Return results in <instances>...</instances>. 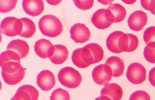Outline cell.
I'll return each instance as SVG.
<instances>
[{"mask_svg": "<svg viewBox=\"0 0 155 100\" xmlns=\"http://www.w3.org/2000/svg\"><path fill=\"white\" fill-rule=\"evenodd\" d=\"M144 58L150 63H155V43L147 44L144 50Z\"/></svg>", "mask_w": 155, "mask_h": 100, "instance_id": "25", "label": "cell"}, {"mask_svg": "<svg viewBox=\"0 0 155 100\" xmlns=\"http://www.w3.org/2000/svg\"><path fill=\"white\" fill-rule=\"evenodd\" d=\"M71 38L76 43H83L89 41L91 33L85 24L77 23L72 26L70 30Z\"/></svg>", "mask_w": 155, "mask_h": 100, "instance_id": "8", "label": "cell"}, {"mask_svg": "<svg viewBox=\"0 0 155 100\" xmlns=\"http://www.w3.org/2000/svg\"><path fill=\"white\" fill-rule=\"evenodd\" d=\"M11 100H16L15 99V97H14V96H13V98H12V99H11Z\"/></svg>", "mask_w": 155, "mask_h": 100, "instance_id": "34", "label": "cell"}, {"mask_svg": "<svg viewBox=\"0 0 155 100\" xmlns=\"http://www.w3.org/2000/svg\"><path fill=\"white\" fill-rule=\"evenodd\" d=\"M123 95L122 88L116 83L107 84L101 91V96H106L112 100H120Z\"/></svg>", "mask_w": 155, "mask_h": 100, "instance_id": "17", "label": "cell"}, {"mask_svg": "<svg viewBox=\"0 0 155 100\" xmlns=\"http://www.w3.org/2000/svg\"><path fill=\"white\" fill-rule=\"evenodd\" d=\"M22 6L24 11L32 17L40 15L45 9V5L41 0H24Z\"/></svg>", "mask_w": 155, "mask_h": 100, "instance_id": "14", "label": "cell"}, {"mask_svg": "<svg viewBox=\"0 0 155 100\" xmlns=\"http://www.w3.org/2000/svg\"><path fill=\"white\" fill-rule=\"evenodd\" d=\"M37 83L41 90L45 92L51 90L56 83L54 73L48 70L40 72L37 77Z\"/></svg>", "mask_w": 155, "mask_h": 100, "instance_id": "10", "label": "cell"}, {"mask_svg": "<svg viewBox=\"0 0 155 100\" xmlns=\"http://www.w3.org/2000/svg\"><path fill=\"white\" fill-rule=\"evenodd\" d=\"M54 45L48 40L42 39L37 41L35 44V52L38 57L42 59L50 58L54 50Z\"/></svg>", "mask_w": 155, "mask_h": 100, "instance_id": "13", "label": "cell"}, {"mask_svg": "<svg viewBox=\"0 0 155 100\" xmlns=\"http://www.w3.org/2000/svg\"><path fill=\"white\" fill-rule=\"evenodd\" d=\"M7 50H11L19 56L21 59L25 58L29 53V47L26 42L19 39L10 42L7 47Z\"/></svg>", "mask_w": 155, "mask_h": 100, "instance_id": "18", "label": "cell"}, {"mask_svg": "<svg viewBox=\"0 0 155 100\" xmlns=\"http://www.w3.org/2000/svg\"><path fill=\"white\" fill-rule=\"evenodd\" d=\"M129 100H150V98L147 92L143 91H138L131 95Z\"/></svg>", "mask_w": 155, "mask_h": 100, "instance_id": "30", "label": "cell"}, {"mask_svg": "<svg viewBox=\"0 0 155 100\" xmlns=\"http://www.w3.org/2000/svg\"><path fill=\"white\" fill-rule=\"evenodd\" d=\"M58 79L60 83L64 86L73 89L80 86L82 77L80 73L74 68L66 67L59 71Z\"/></svg>", "mask_w": 155, "mask_h": 100, "instance_id": "2", "label": "cell"}, {"mask_svg": "<svg viewBox=\"0 0 155 100\" xmlns=\"http://www.w3.org/2000/svg\"><path fill=\"white\" fill-rule=\"evenodd\" d=\"M54 47L53 52L49 58L54 64H63L68 59L69 53L68 48L64 45H54Z\"/></svg>", "mask_w": 155, "mask_h": 100, "instance_id": "19", "label": "cell"}, {"mask_svg": "<svg viewBox=\"0 0 155 100\" xmlns=\"http://www.w3.org/2000/svg\"><path fill=\"white\" fill-rule=\"evenodd\" d=\"M22 23L21 33L19 36L24 38H31L36 31V26L33 21L26 17L21 18Z\"/></svg>", "mask_w": 155, "mask_h": 100, "instance_id": "23", "label": "cell"}, {"mask_svg": "<svg viewBox=\"0 0 155 100\" xmlns=\"http://www.w3.org/2000/svg\"><path fill=\"white\" fill-rule=\"evenodd\" d=\"M39 95L36 88L31 85H25L19 88L14 97L16 100H38Z\"/></svg>", "mask_w": 155, "mask_h": 100, "instance_id": "15", "label": "cell"}, {"mask_svg": "<svg viewBox=\"0 0 155 100\" xmlns=\"http://www.w3.org/2000/svg\"><path fill=\"white\" fill-rule=\"evenodd\" d=\"M149 79L151 85L155 87V67H153L150 71Z\"/></svg>", "mask_w": 155, "mask_h": 100, "instance_id": "32", "label": "cell"}, {"mask_svg": "<svg viewBox=\"0 0 155 100\" xmlns=\"http://www.w3.org/2000/svg\"><path fill=\"white\" fill-rule=\"evenodd\" d=\"M73 2L77 8L82 10H86L90 9L94 4V1H78L74 0Z\"/></svg>", "mask_w": 155, "mask_h": 100, "instance_id": "29", "label": "cell"}, {"mask_svg": "<svg viewBox=\"0 0 155 100\" xmlns=\"http://www.w3.org/2000/svg\"><path fill=\"white\" fill-rule=\"evenodd\" d=\"M112 72L110 67L105 64H101L93 70L92 77L93 80L100 85H105L111 80Z\"/></svg>", "mask_w": 155, "mask_h": 100, "instance_id": "7", "label": "cell"}, {"mask_svg": "<svg viewBox=\"0 0 155 100\" xmlns=\"http://www.w3.org/2000/svg\"><path fill=\"white\" fill-rule=\"evenodd\" d=\"M123 33L121 31H116L111 33L107 38L106 45L110 52L115 54L121 53L118 44L120 38Z\"/></svg>", "mask_w": 155, "mask_h": 100, "instance_id": "22", "label": "cell"}, {"mask_svg": "<svg viewBox=\"0 0 155 100\" xmlns=\"http://www.w3.org/2000/svg\"><path fill=\"white\" fill-rule=\"evenodd\" d=\"M147 14L142 11H136L130 16L127 20L128 25L132 30L139 31L143 29L147 21Z\"/></svg>", "mask_w": 155, "mask_h": 100, "instance_id": "11", "label": "cell"}, {"mask_svg": "<svg viewBox=\"0 0 155 100\" xmlns=\"http://www.w3.org/2000/svg\"><path fill=\"white\" fill-rule=\"evenodd\" d=\"M143 8L151 12L155 15V0L154 1H141Z\"/></svg>", "mask_w": 155, "mask_h": 100, "instance_id": "31", "label": "cell"}, {"mask_svg": "<svg viewBox=\"0 0 155 100\" xmlns=\"http://www.w3.org/2000/svg\"><path fill=\"white\" fill-rule=\"evenodd\" d=\"M143 39L147 45L155 43V26H151L145 30L143 33Z\"/></svg>", "mask_w": 155, "mask_h": 100, "instance_id": "27", "label": "cell"}, {"mask_svg": "<svg viewBox=\"0 0 155 100\" xmlns=\"http://www.w3.org/2000/svg\"><path fill=\"white\" fill-rule=\"evenodd\" d=\"M1 73L5 83L10 85H15L24 79L25 72V70L21 66L20 69L15 73H8L2 71Z\"/></svg>", "mask_w": 155, "mask_h": 100, "instance_id": "21", "label": "cell"}, {"mask_svg": "<svg viewBox=\"0 0 155 100\" xmlns=\"http://www.w3.org/2000/svg\"><path fill=\"white\" fill-rule=\"evenodd\" d=\"M19 56L11 50L2 52L0 55V65L2 70L8 73H14L20 69L21 66Z\"/></svg>", "mask_w": 155, "mask_h": 100, "instance_id": "3", "label": "cell"}, {"mask_svg": "<svg viewBox=\"0 0 155 100\" xmlns=\"http://www.w3.org/2000/svg\"><path fill=\"white\" fill-rule=\"evenodd\" d=\"M86 46L90 51L94 64L99 62L102 60L104 52L103 48L100 45L97 43H91L88 44Z\"/></svg>", "mask_w": 155, "mask_h": 100, "instance_id": "24", "label": "cell"}, {"mask_svg": "<svg viewBox=\"0 0 155 100\" xmlns=\"http://www.w3.org/2000/svg\"><path fill=\"white\" fill-rule=\"evenodd\" d=\"M17 1H0V12L2 13H7L11 11L15 8Z\"/></svg>", "mask_w": 155, "mask_h": 100, "instance_id": "28", "label": "cell"}, {"mask_svg": "<svg viewBox=\"0 0 155 100\" xmlns=\"http://www.w3.org/2000/svg\"><path fill=\"white\" fill-rule=\"evenodd\" d=\"M139 40L135 35L123 33L120 38L118 46L121 52H131L138 48Z\"/></svg>", "mask_w": 155, "mask_h": 100, "instance_id": "9", "label": "cell"}, {"mask_svg": "<svg viewBox=\"0 0 155 100\" xmlns=\"http://www.w3.org/2000/svg\"><path fill=\"white\" fill-rule=\"evenodd\" d=\"M39 28L42 34L45 36L54 38L59 36L63 31L62 23L55 16H43L38 22Z\"/></svg>", "mask_w": 155, "mask_h": 100, "instance_id": "1", "label": "cell"}, {"mask_svg": "<svg viewBox=\"0 0 155 100\" xmlns=\"http://www.w3.org/2000/svg\"><path fill=\"white\" fill-rule=\"evenodd\" d=\"M22 23L21 19L8 17L3 19L1 24V32L6 36L14 37L20 35Z\"/></svg>", "mask_w": 155, "mask_h": 100, "instance_id": "4", "label": "cell"}, {"mask_svg": "<svg viewBox=\"0 0 155 100\" xmlns=\"http://www.w3.org/2000/svg\"><path fill=\"white\" fill-rule=\"evenodd\" d=\"M105 64L111 68L112 72V77H118L123 74L125 67L124 61L120 58L112 56L107 59Z\"/></svg>", "mask_w": 155, "mask_h": 100, "instance_id": "20", "label": "cell"}, {"mask_svg": "<svg viewBox=\"0 0 155 100\" xmlns=\"http://www.w3.org/2000/svg\"><path fill=\"white\" fill-rule=\"evenodd\" d=\"M95 100H112L110 98L106 96H101L99 97L96 98Z\"/></svg>", "mask_w": 155, "mask_h": 100, "instance_id": "33", "label": "cell"}, {"mask_svg": "<svg viewBox=\"0 0 155 100\" xmlns=\"http://www.w3.org/2000/svg\"><path fill=\"white\" fill-rule=\"evenodd\" d=\"M71 60L74 64L80 68H86L94 64L90 51L86 45L74 51Z\"/></svg>", "mask_w": 155, "mask_h": 100, "instance_id": "5", "label": "cell"}, {"mask_svg": "<svg viewBox=\"0 0 155 100\" xmlns=\"http://www.w3.org/2000/svg\"><path fill=\"white\" fill-rule=\"evenodd\" d=\"M50 99V100H70V96L68 91L59 88L53 92Z\"/></svg>", "mask_w": 155, "mask_h": 100, "instance_id": "26", "label": "cell"}, {"mask_svg": "<svg viewBox=\"0 0 155 100\" xmlns=\"http://www.w3.org/2000/svg\"><path fill=\"white\" fill-rule=\"evenodd\" d=\"M106 15L108 20L112 23H119L126 17V11L122 5L115 3L110 5L107 9Z\"/></svg>", "mask_w": 155, "mask_h": 100, "instance_id": "12", "label": "cell"}, {"mask_svg": "<svg viewBox=\"0 0 155 100\" xmlns=\"http://www.w3.org/2000/svg\"><path fill=\"white\" fill-rule=\"evenodd\" d=\"M126 77L130 82L134 85L141 84L146 80L147 71L140 63H132L128 67Z\"/></svg>", "mask_w": 155, "mask_h": 100, "instance_id": "6", "label": "cell"}, {"mask_svg": "<svg viewBox=\"0 0 155 100\" xmlns=\"http://www.w3.org/2000/svg\"><path fill=\"white\" fill-rule=\"evenodd\" d=\"M91 22L95 27L101 30L109 28L113 23L107 18L105 9L97 10L92 15Z\"/></svg>", "mask_w": 155, "mask_h": 100, "instance_id": "16", "label": "cell"}]
</instances>
